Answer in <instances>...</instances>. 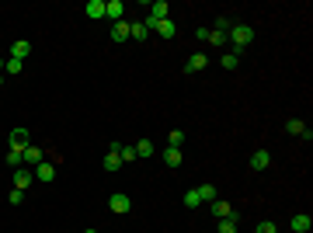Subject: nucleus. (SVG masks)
Returning <instances> with one entry per match:
<instances>
[{"instance_id":"nucleus-1","label":"nucleus","mask_w":313,"mask_h":233,"mask_svg":"<svg viewBox=\"0 0 313 233\" xmlns=\"http://www.w3.org/2000/svg\"><path fill=\"white\" fill-rule=\"evenodd\" d=\"M251 39H254V28H251V24H233V28H230V35H226V42H233V45H237V49H233L237 56L251 45Z\"/></svg>"},{"instance_id":"nucleus-2","label":"nucleus","mask_w":313,"mask_h":233,"mask_svg":"<svg viewBox=\"0 0 313 233\" xmlns=\"http://www.w3.org/2000/svg\"><path fill=\"white\" fill-rule=\"evenodd\" d=\"M21 160H24V167H32V171H35L42 160H45V150H39V146H32V143H28V146L21 150Z\"/></svg>"},{"instance_id":"nucleus-3","label":"nucleus","mask_w":313,"mask_h":233,"mask_svg":"<svg viewBox=\"0 0 313 233\" xmlns=\"http://www.w3.org/2000/svg\"><path fill=\"white\" fill-rule=\"evenodd\" d=\"M105 18H112V24L125 21V4L122 0H105Z\"/></svg>"},{"instance_id":"nucleus-4","label":"nucleus","mask_w":313,"mask_h":233,"mask_svg":"<svg viewBox=\"0 0 313 233\" xmlns=\"http://www.w3.org/2000/svg\"><path fill=\"white\" fill-rule=\"evenodd\" d=\"M108 209L122 216V213H129V209H133V202H129V195H125V192H115L112 198H108Z\"/></svg>"},{"instance_id":"nucleus-5","label":"nucleus","mask_w":313,"mask_h":233,"mask_svg":"<svg viewBox=\"0 0 313 233\" xmlns=\"http://www.w3.org/2000/svg\"><path fill=\"white\" fill-rule=\"evenodd\" d=\"M56 164L59 160H49V157H45L39 167H35V181H53V177H56Z\"/></svg>"},{"instance_id":"nucleus-6","label":"nucleus","mask_w":313,"mask_h":233,"mask_svg":"<svg viewBox=\"0 0 313 233\" xmlns=\"http://www.w3.org/2000/svg\"><path fill=\"white\" fill-rule=\"evenodd\" d=\"M32 181H35V171H32V167H18V171H14V188H18V192H24Z\"/></svg>"},{"instance_id":"nucleus-7","label":"nucleus","mask_w":313,"mask_h":233,"mask_svg":"<svg viewBox=\"0 0 313 233\" xmlns=\"http://www.w3.org/2000/svg\"><path fill=\"white\" fill-rule=\"evenodd\" d=\"M205 66H209V56H205V53H195V56L185 63V73H198V70H205Z\"/></svg>"},{"instance_id":"nucleus-8","label":"nucleus","mask_w":313,"mask_h":233,"mask_svg":"<svg viewBox=\"0 0 313 233\" xmlns=\"http://www.w3.org/2000/svg\"><path fill=\"white\" fill-rule=\"evenodd\" d=\"M268 164H272V153H268V150H254V153H251V171H265Z\"/></svg>"},{"instance_id":"nucleus-9","label":"nucleus","mask_w":313,"mask_h":233,"mask_svg":"<svg viewBox=\"0 0 313 233\" xmlns=\"http://www.w3.org/2000/svg\"><path fill=\"white\" fill-rule=\"evenodd\" d=\"M289 226H293V233H310V226H313V219L306 213H296L293 216V223H289Z\"/></svg>"},{"instance_id":"nucleus-10","label":"nucleus","mask_w":313,"mask_h":233,"mask_svg":"<svg viewBox=\"0 0 313 233\" xmlns=\"http://www.w3.org/2000/svg\"><path fill=\"white\" fill-rule=\"evenodd\" d=\"M285 129H289L293 136H303V139H310V129H306V122H303V118H289V122H285Z\"/></svg>"},{"instance_id":"nucleus-11","label":"nucleus","mask_w":313,"mask_h":233,"mask_svg":"<svg viewBox=\"0 0 313 233\" xmlns=\"http://www.w3.org/2000/svg\"><path fill=\"white\" fill-rule=\"evenodd\" d=\"M209 205H213V216H216V219L233 216V205H230V202H223V198H216V202H209Z\"/></svg>"},{"instance_id":"nucleus-12","label":"nucleus","mask_w":313,"mask_h":233,"mask_svg":"<svg viewBox=\"0 0 313 233\" xmlns=\"http://www.w3.org/2000/svg\"><path fill=\"white\" fill-rule=\"evenodd\" d=\"M28 146V129H11V150H24Z\"/></svg>"},{"instance_id":"nucleus-13","label":"nucleus","mask_w":313,"mask_h":233,"mask_svg":"<svg viewBox=\"0 0 313 233\" xmlns=\"http://www.w3.org/2000/svg\"><path fill=\"white\" fill-rule=\"evenodd\" d=\"M153 32H156V35H164V39H174L177 28H174V21H171V18H164V21H156V24H153Z\"/></svg>"},{"instance_id":"nucleus-14","label":"nucleus","mask_w":313,"mask_h":233,"mask_svg":"<svg viewBox=\"0 0 313 233\" xmlns=\"http://www.w3.org/2000/svg\"><path fill=\"white\" fill-rule=\"evenodd\" d=\"M84 14H87V18H105V0H87V7H84Z\"/></svg>"},{"instance_id":"nucleus-15","label":"nucleus","mask_w":313,"mask_h":233,"mask_svg":"<svg viewBox=\"0 0 313 233\" xmlns=\"http://www.w3.org/2000/svg\"><path fill=\"white\" fill-rule=\"evenodd\" d=\"M129 39V21H115L112 24V42H125Z\"/></svg>"},{"instance_id":"nucleus-16","label":"nucleus","mask_w":313,"mask_h":233,"mask_svg":"<svg viewBox=\"0 0 313 233\" xmlns=\"http://www.w3.org/2000/svg\"><path fill=\"white\" fill-rule=\"evenodd\" d=\"M167 11H171V7H167L164 0H156V4H150V18H153V21H164V18H167Z\"/></svg>"},{"instance_id":"nucleus-17","label":"nucleus","mask_w":313,"mask_h":233,"mask_svg":"<svg viewBox=\"0 0 313 233\" xmlns=\"http://www.w3.org/2000/svg\"><path fill=\"white\" fill-rule=\"evenodd\" d=\"M28 53H32V45H28V42H24V39H18V42H14V45H11V56H14V59H24V56H28Z\"/></svg>"},{"instance_id":"nucleus-18","label":"nucleus","mask_w":313,"mask_h":233,"mask_svg":"<svg viewBox=\"0 0 313 233\" xmlns=\"http://www.w3.org/2000/svg\"><path fill=\"white\" fill-rule=\"evenodd\" d=\"M146 35H150V28H146V24H143V21H136V24H129V39H146Z\"/></svg>"},{"instance_id":"nucleus-19","label":"nucleus","mask_w":313,"mask_h":233,"mask_svg":"<svg viewBox=\"0 0 313 233\" xmlns=\"http://www.w3.org/2000/svg\"><path fill=\"white\" fill-rule=\"evenodd\" d=\"M118 167H122V157H118V153H105V171H108V174H115Z\"/></svg>"},{"instance_id":"nucleus-20","label":"nucleus","mask_w":313,"mask_h":233,"mask_svg":"<svg viewBox=\"0 0 313 233\" xmlns=\"http://www.w3.org/2000/svg\"><path fill=\"white\" fill-rule=\"evenodd\" d=\"M164 164H167V167H181V150H174V146L164 150Z\"/></svg>"},{"instance_id":"nucleus-21","label":"nucleus","mask_w":313,"mask_h":233,"mask_svg":"<svg viewBox=\"0 0 313 233\" xmlns=\"http://www.w3.org/2000/svg\"><path fill=\"white\" fill-rule=\"evenodd\" d=\"M4 70H7V73H11V77H14V73H21V70H24V59H4Z\"/></svg>"},{"instance_id":"nucleus-22","label":"nucleus","mask_w":313,"mask_h":233,"mask_svg":"<svg viewBox=\"0 0 313 233\" xmlns=\"http://www.w3.org/2000/svg\"><path fill=\"white\" fill-rule=\"evenodd\" d=\"M195 192H198V198H202V202H216V198H219L213 185H202V188H195Z\"/></svg>"},{"instance_id":"nucleus-23","label":"nucleus","mask_w":313,"mask_h":233,"mask_svg":"<svg viewBox=\"0 0 313 233\" xmlns=\"http://www.w3.org/2000/svg\"><path fill=\"white\" fill-rule=\"evenodd\" d=\"M219 233H237V213L226 216V219H219Z\"/></svg>"},{"instance_id":"nucleus-24","label":"nucleus","mask_w":313,"mask_h":233,"mask_svg":"<svg viewBox=\"0 0 313 233\" xmlns=\"http://www.w3.org/2000/svg\"><path fill=\"white\" fill-rule=\"evenodd\" d=\"M153 153V143H150V139H139L136 143V157H150Z\"/></svg>"},{"instance_id":"nucleus-25","label":"nucleus","mask_w":313,"mask_h":233,"mask_svg":"<svg viewBox=\"0 0 313 233\" xmlns=\"http://www.w3.org/2000/svg\"><path fill=\"white\" fill-rule=\"evenodd\" d=\"M185 205H188V209L202 205V198H198V192H195V188H188V192H185Z\"/></svg>"},{"instance_id":"nucleus-26","label":"nucleus","mask_w":313,"mask_h":233,"mask_svg":"<svg viewBox=\"0 0 313 233\" xmlns=\"http://www.w3.org/2000/svg\"><path fill=\"white\" fill-rule=\"evenodd\" d=\"M7 164L18 171V167H24V160H21V150H7Z\"/></svg>"},{"instance_id":"nucleus-27","label":"nucleus","mask_w":313,"mask_h":233,"mask_svg":"<svg viewBox=\"0 0 313 233\" xmlns=\"http://www.w3.org/2000/svg\"><path fill=\"white\" fill-rule=\"evenodd\" d=\"M237 66H240V56H237V53H226V56H223V70H237Z\"/></svg>"},{"instance_id":"nucleus-28","label":"nucleus","mask_w":313,"mask_h":233,"mask_svg":"<svg viewBox=\"0 0 313 233\" xmlns=\"http://www.w3.org/2000/svg\"><path fill=\"white\" fill-rule=\"evenodd\" d=\"M209 45H219V49H223V42H226V35H223V32H216V28H209Z\"/></svg>"},{"instance_id":"nucleus-29","label":"nucleus","mask_w":313,"mask_h":233,"mask_svg":"<svg viewBox=\"0 0 313 233\" xmlns=\"http://www.w3.org/2000/svg\"><path fill=\"white\" fill-rule=\"evenodd\" d=\"M230 28H233V21L226 18V14H223V18H216V32H223V35H230Z\"/></svg>"},{"instance_id":"nucleus-30","label":"nucleus","mask_w":313,"mask_h":233,"mask_svg":"<svg viewBox=\"0 0 313 233\" xmlns=\"http://www.w3.org/2000/svg\"><path fill=\"white\" fill-rule=\"evenodd\" d=\"M118 157H122V164L136 160V146H122V150H118Z\"/></svg>"},{"instance_id":"nucleus-31","label":"nucleus","mask_w":313,"mask_h":233,"mask_svg":"<svg viewBox=\"0 0 313 233\" xmlns=\"http://www.w3.org/2000/svg\"><path fill=\"white\" fill-rule=\"evenodd\" d=\"M254 233H278V230H275L272 219H265V223H257V230H254Z\"/></svg>"},{"instance_id":"nucleus-32","label":"nucleus","mask_w":313,"mask_h":233,"mask_svg":"<svg viewBox=\"0 0 313 233\" xmlns=\"http://www.w3.org/2000/svg\"><path fill=\"white\" fill-rule=\"evenodd\" d=\"M181 143H185V133H177V129H174V133H171V146L181 150Z\"/></svg>"},{"instance_id":"nucleus-33","label":"nucleus","mask_w":313,"mask_h":233,"mask_svg":"<svg viewBox=\"0 0 313 233\" xmlns=\"http://www.w3.org/2000/svg\"><path fill=\"white\" fill-rule=\"evenodd\" d=\"M7 198H11V202H14V205H18L21 198H24V192H18V188H11V195H7Z\"/></svg>"},{"instance_id":"nucleus-34","label":"nucleus","mask_w":313,"mask_h":233,"mask_svg":"<svg viewBox=\"0 0 313 233\" xmlns=\"http://www.w3.org/2000/svg\"><path fill=\"white\" fill-rule=\"evenodd\" d=\"M84 233H98V230H84Z\"/></svg>"},{"instance_id":"nucleus-35","label":"nucleus","mask_w":313,"mask_h":233,"mask_svg":"<svg viewBox=\"0 0 313 233\" xmlns=\"http://www.w3.org/2000/svg\"><path fill=\"white\" fill-rule=\"evenodd\" d=\"M0 70H4V59H0Z\"/></svg>"}]
</instances>
